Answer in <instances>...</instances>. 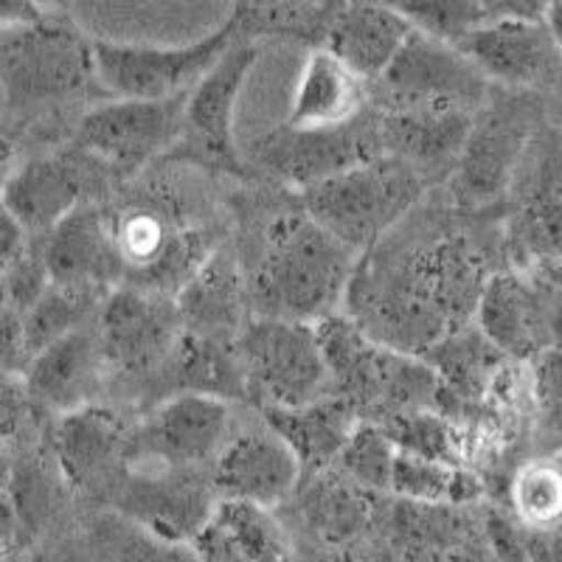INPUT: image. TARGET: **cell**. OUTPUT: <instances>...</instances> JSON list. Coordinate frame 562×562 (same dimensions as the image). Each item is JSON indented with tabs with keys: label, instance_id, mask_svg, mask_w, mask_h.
<instances>
[{
	"label": "cell",
	"instance_id": "6da1fadb",
	"mask_svg": "<svg viewBox=\"0 0 562 562\" xmlns=\"http://www.w3.org/2000/svg\"><path fill=\"white\" fill-rule=\"evenodd\" d=\"M411 217L360 256L344 301L378 344L425 355L475 318L495 270L486 268L484 250L467 231Z\"/></svg>",
	"mask_w": 562,
	"mask_h": 562
},
{
	"label": "cell",
	"instance_id": "7a4b0ae2",
	"mask_svg": "<svg viewBox=\"0 0 562 562\" xmlns=\"http://www.w3.org/2000/svg\"><path fill=\"white\" fill-rule=\"evenodd\" d=\"M360 254L315 223L299 200L262 228V243L248 270L254 315L321 321L346 299Z\"/></svg>",
	"mask_w": 562,
	"mask_h": 562
},
{
	"label": "cell",
	"instance_id": "3957f363",
	"mask_svg": "<svg viewBox=\"0 0 562 562\" xmlns=\"http://www.w3.org/2000/svg\"><path fill=\"white\" fill-rule=\"evenodd\" d=\"M93 45L97 40L79 32L63 12L3 29L0 74L7 115L43 119L45 110L110 99L99 85Z\"/></svg>",
	"mask_w": 562,
	"mask_h": 562
},
{
	"label": "cell",
	"instance_id": "277c9868",
	"mask_svg": "<svg viewBox=\"0 0 562 562\" xmlns=\"http://www.w3.org/2000/svg\"><path fill=\"white\" fill-rule=\"evenodd\" d=\"M543 124L537 90L492 85L490 99L473 115V127L448 180L450 203L467 214H486L509 203L515 178Z\"/></svg>",
	"mask_w": 562,
	"mask_h": 562
},
{
	"label": "cell",
	"instance_id": "5b68a950",
	"mask_svg": "<svg viewBox=\"0 0 562 562\" xmlns=\"http://www.w3.org/2000/svg\"><path fill=\"white\" fill-rule=\"evenodd\" d=\"M169 194L164 186L147 189L108 214L124 262V284L175 299L223 239L186 223Z\"/></svg>",
	"mask_w": 562,
	"mask_h": 562
},
{
	"label": "cell",
	"instance_id": "8992f818",
	"mask_svg": "<svg viewBox=\"0 0 562 562\" xmlns=\"http://www.w3.org/2000/svg\"><path fill=\"white\" fill-rule=\"evenodd\" d=\"M428 180L403 164L383 155L363 167L340 172L301 192V205L315 223L363 256L385 234L411 217L425 198Z\"/></svg>",
	"mask_w": 562,
	"mask_h": 562
},
{
	"label": "cell",
	"instance_id": "52a82bcc",
	"mask_svg": "<svg viewBox=\"0 0 562 562\" xmlns=\"http://www.w3.org/2000/svg\"><path fill=\"white\" fill-rule=\"evenodd\" d=\"M248 396L262 408H301L333 394V378L310 321L250 315L237 338Z\"/></svg>",
	"mask_w": 562,
	"mask_h": 562
},
{
	"label": "cell",
	"instance_id": "ba28073f",
	"mask_svg": "<svg viewBox=\"0 0 562 562\" xmlns=\"http://www.w3.org/2000/svg\"><path fill=\"white\" fill-rule=\"evenodd\" d=\"M259 40L239 37L231 52L189 90L183 113V133L164 160L200 169V172L248 178V160L243 158L234 135L239 93L250 70L259 63Z\"/></svg>",
	"mask_w": 562,
	"mask_h": 562
},
{
	"label": "cell",
	"instance_id": "9c48e42d",
	"mask_svg": "<svg viewBox=\"0 0 562 562\" xmlns=\"http://www.w3.org/2000/svg\"><path fill=\"white\" fill-rule=\"evenodd\" d=\"M245 37L231 14L223 26L189 45H140L97 40V77L110 99L183 97L209 74L231 45Z\"/></svg>",
	"mask_w": 562,
	"mask_h": 562
},
{
	"label": "cell",
	"instance_id": "30bf717a",
	"mask_svg": "<svg viewBox=\"0 0 562 562\" xmlns=\"http://www.w3.org/2000/svg\"><path fill=\"white\" fill-rule=\"evenodd\" d=\"M186 97L102 99L74 124L70 144L110 169L119 180L135 178L153 160L167 158L183 133Z\"/></svg>",
	"mask_w": 562,
	"mask_h": 562
},
{
	"label": "cell",
	"instance_id": "8fae6325",
	"mask_svg": "<svg viewBox=\"0 0 562 562\" xmlns=\"http://www.w3.org/2000/svg\"><path fill=\"white\" fill-rule=\"evenodd\" d=\"M492 82L459 45L414 32L378 82L371 104L378 110L450 108L479 113L490 99Z\"/></svg>",
	"mask_w": 562,
	"mask_h": 562
},
{
	"label": "cell",
	"instance_id": "7c38bea8",
	"mask_svg": "<svg viewBox=\"0 0 562 562\" xmlns=\"http://www.w3.org/2000/svg\"><path fill=\"white\" fill-rule=\"evenodd\" d=\"M378 110L371 104L363 115L335 127H281L250 147V158L265 175L279 183L304 192L310 186L329 180L340 172L363 167L369 160L383 158Z\"/></svg>",
	"mask_w": 562,
	"mask_h": 562
},
{
	"label": "cell",
	"instance_id": "4fadbf2b",
	"mask_svg": "<svg viewBox=\"0 0 562 562\" xmlns=\"http://www.w3.org/2000/svg\"><path fill=\"white\" fill-rule=\"evenodd\" d=\"M506 250L524 270L562 265V138L543 124L509 194Z\"/></svg>",
	"mask_w": 562,
	"mask_h": 562
},
{
	"label": "cell",
	"instance_id": "5bb4252c",
	"mask_svg": "<svg viewBox=\"0 0 562 562\" xmlns=\"http://www.w3.org/2000/svg\"><path fill=\"white\" fill-rule=\"evenodd\" d=\"M119 180L104 164L70 144L57 153H37L20 158L3 183V209L26 225L32 237L57 228L70 211L93 203L104 180Z\"/></svg>",
	"mask_w": 562,
	"mask_h": 562
},
{
	"label": "cell",
	"instance_id": "9a60e30c",
	"mask_svg": "<svg viewBox=\"0 0 562 562\" xmlns=\"http://www.w3.org/2000/svg\"><path fill=\"white\" fill-rule=\"evenodd\" d=\"M183 335L178 301L119 284L99 307L104 360L127 374L164 369Z\"/></svg>",
	"mask_w": 562,
	"mask_h": 562
},
{
	"label": "cell",
	"instance_id": "2e32d148",
	"mask_svg": "<svg viewBox=\"0 0 562 562\" xmlns=\"http://www.w3.org/2000/svg\"><path fill=\"white\" fill-rule=\"evenodd\" d=\"M228 425V400L203 391H178L155 408L135 450L149 464L192 470L223 453Z\"/></svg>",
	"mask_w": 562,
	"mask_h": 562
},
{
	"label": "cell",
	"instance_id": "e0dca14e",
	"mask_svg": "<svg viewBox=\"0 0 562 562\" xmlns=\"http://www.w3.org/2000/svg\"><path fill=\"white\" fill-rule=\"evenodd\" d=\"M492 85L512 90H540L560 74L562 54L549 23L486 20L459 43Z\"/></svg>",
	"mask_w": 562,
	"mask_h": 562
},
{
	"label": "cell",
	"instance_id": "ac0fdd59",
	"mask_svg": "<svg viewBox=\"0 0 562 562\" xmlns=\"http://www.w3.org/2000/svg\"><path fill=\"white\" fill-rule=\"evenodd\" d=\"M304 467L295 450L273 428L250 430L231 439L214 459L211 490L220 498L250 501L259 506H279L299 486Z\"/></svg>",
	"mask_w": 562,
	"mask_h": 562
},
{
	"label": "cell",
	"instance_id": "d6986e66",
	"mask_svg": "<svg viewBox=\"0 0 562 562\" xmlns=\"http://www.w3.org/2000/svg\"><path fill=\"white\" fill-rule=\"evenodd\" d=\"M473 115L470 110L450 108L378 110L383 153L408 164L428 186L450 180L473 127Z\"/></svg>",
	"mask_w": 562,
	"mask_h": 562
},
{
	"label": "cell",
	"instance_id": "ffe728a7",
	"mask_svg": "<svg viewBox=\"0 0 562 562\" xmlns=\"http://www.w3.org/2000/svg\"><path fill=\"white\" fill-rule=\"evenodd\" d=\"M54 284L113 290L124 284V262L108 209L85 203L40 237Z\"/></svg>",
	"mask_w": 562,
	"mask_h": 562
},
{
	"label": "cell",
	"instance_id": "44dd1931",
	"mask_svg": "<svg viewBox=\"0 0 562 562\" xmlns=\"http://www.w3.org/2000/svg\"><path fill=\"white\" fill-rule=\"evenodd\" d=\"M183 329L237 340L250 321L248 270L234 245L223 243L175 295Z\"/></svg>",
	"mask_w": 562,
	"mask_h": 562
},
{
	"label": "cell",
	"instance_id": "7402d4cb",
	"mask_svg": "<svg viewBox=\"0 0 562 562\" xmlns=\"http://www.w3.org/2000/svg\"><path fill=\"white\" fill-rule=\"evenodd\" d=\"M102 363L108 360L99 329L90 333L88 326H82L34 355L23 371V385L32 403L63 416L90 405L102 380Z\"/></svg>",
	"mask_w": 562,
	"mask_h": 562
},
{
	"label": "cell",
	"instance_id": "603a6c76",
	"mask_svg": "<svg viewBox=\"0 0 562 562\" xmlns=\"http://www.w3.org/2000/svg\"><path fill=\"white\" fill-rule=\"evenodd\" d=\"M475 326L495 349L520 363H529L549 346L543 295L512 270H495L486 279Z\"/></svg>",
	"mask_w": 562,
	"mask_h": 562
},
{
	"label": "cell",
	"instance_id": "cb8c5ba5",
	"mask_svg": "<svg viewBox=\"0 0 562 562\" xmlns=\"http://www.w3.org/2000/svg\"><path fill=\"white\" fill-rule=\"evenodd\" d=\"M416 29L383 0H349L335 9L324 45L366 82H378Z\"/></svg>",
	"mask_w": 562,
	"mask_h": 562
},
{
	"label": "cell",
	"instance_id": "d4e9b609",
	"mask_svg": "<svg viewBox=\"0 0 562 562\" xmlns=\"http://www.w3.org/2000/svg\"><path fill=\"white\" fill-rule=\"evenodd\" d=\"M371 108V85L349 68L338 54L318 45L304 59L293 102L290 127H335L363 115Z\"/></svg>",
	"mask_w": 562,
	"mask_h": 562
},
{
	"label": "cell",
	"instance_id": "484cf974",
	"mask_svg": "<svg viewBox=\"0 0 562 562\" xmlns=\"http://www.w3.org/2000/svg\"><path fill=\"white\" fill-rule=\"evenodd\" d=\"M464 506H430L403 501L394 512V540L408 562H501L486 551L461 515Z\"/></svg>",
	"mask_w": 562,
	"mask_h": 562
},
{
	"label": "cell",
	"instance_id": "4316f807",
	"mask_svg": "<svg viewBox=\"0 0 562 562\" xmlns=\"http://www.w3.org/2000/svg\"><path fill=\"white\" fill-rule=\"evenodd\" d=\"M262 414L270 428L295 450L304 473H321L338 461L349 436L363 422L358 411L335 394L301 408H262Z\"/></svg>",
	"mask_w": 562,
	"mask_h": 562
},
{
	"label": "cell",
	"instance_id": "83f0119b",
	"mask_svg": "<svg viewBox=\"0 0 562 562\" xmlns=\"http://www.w3.org/2000/svg\"><path fill=\"white\" fill-rule=\"evenodd\" d=\"M183 473L186 467H160V473L135 481L127 492L124 506L164 540H192L214 509L203 486Z\"/></svg>",
	"mask_w": 562,
	"mask_h": 562
},
{
	"label": "cell",
	"instance_id": "f1b7e54d",
	"mask_svg": "<svg viewBox=\"0 0 562 562\" xmlns=\"http://www.w3.org/2000/svg\"><path fill=\"white\" fill-rule=\"evenodd\" d=\"M124 428L110 411L85 405L63 414L54 430L59 467L74 484H93L124 453Z\"/></svg>",
	"mask_w": 562,
	"mask_h": 562
},
{
	"label": "cell",
	"instance_id": "f546056e",
	"mask_svg": "<svg viewBox=\"0 0 562 562\" xmlns=\"http://www.w3.org/2000/svg\"><path fill=\"white\" fill-rule=\"evenodd\" d=\"M164 369L172 374L180 391H203L223 400L248 396L237 340L211 338V335L183 329Z\"/></svg>",
	"mask_w": 562,
	"mask_h": 562
},
{
	"label": "cell",
	"instance_id": "4dcf8cb0",
	"mask_svg": "<svg viewBox=\"0 0 562 562\" xmlns=\"http://www.w3.org/2000/svg\"><path fill=\"white\" fill-rule=\"evenodd\" d=\"M391 492L403 501L430 506H470L484 498V479L473 467L459 461L425 459V456H396Z\"/></svg>",
	"mask_w": 562,
	"mask_h": 562
},
{
	"label": "cell",
	"instance_id": "1f68e13d",
	"mask_svg": "<svg viewBox=\"0 0 562 562\" xmlns=\"http://www.w3.org/2000/svg\"><path fill=\"white\" fill-rule=\"evenodd\" d=\"M104 299H108V290L52 284L48 293L23 315L29 360L52 344H57L65 335L82 329L93 318L97 307H102Z\"/></svg>",
	"mask_w": 562,
	"mask_h": 562
},
{
	"label": "cell",
	"instance_id": "d6a6232c",
	"mask_svg": "<svg viewBox=\"0 0 562 562\" xmlns=\"http://www.w3.org/2000/svg\"><path fill=\"white\" fill-rule=\"evenodd\" d=\"M214 515L234 535L248 562H293V546L268 506L220 498Z\"/></svg>",
	"mask_w": 562,
	"mask_h": 562
},
{
	"label": "cell",
	"instance_id": "836d02e7",
	"mask_svg": "<svg viewBox=\"0 0 562 562\" xmlns=\"http://www.w3.org/2000/svg\"><path fill=\"white\" fill-rule=\"evenodd\" d=\"M351 479H324L313 486L307 498V518L326 543L351 540L369 520V498Z\"/></svg>",
	"mask_w": 562,
	"mask_h": 562
},
{
	"label": "cell",
	"instance_id": "e575fe53",
	"mask_svg": "<svg viewBox=\"0 0 562 562\" xmlns=\"http://www.w3.org/2000/svg\"><path fill=\"white\" fill-rule=\"evenodd\" d=\"M239 29L245 37L259 34H288V37H307L315 29H329L326 20V0H237L234 7Z\"/></svg>",
	"mask_w": 562,
	"mask_h": 562
},
{
	"label": "cell",
	"instance_id": "d590c367",
	"mask_svg": "<svg viewBox=\"0 0 562 562\" xmlns=\"http://www.w3.org/2000/svg\"><path fill=\"white\" fill-rule=\"evenodd\" d=\"M396 456H400V448L380 422H360L346 441L344 453L338 456V464L346 479L363 490L391 492Z\"/></svg>",
	"mask_w": 562,
	"mask_h": 562
},
{
	"label": "cell",
	"instance_id": "8d00e7d4",
	"mask_svg": "<svg viewBox=\"0 0 562 562\" xmlns=\"http://www.w3.org/2000/svg\"><path fill=\"white\" fill-rule=\"evenodd\" d=\"M512 506L529 529L549 531L562 524V467L531 461L512 479Z\"/></svg>",
	"mask_w": 562,
	"mask_h": 562
},
{
	"label": "cell",
	"instance_id": "74e56055",
	"mask_svg": "<svg viewBox=\"0 0 562 562\" xmlns=\"http://www.w3.org/2000/svg\"><path fill=\"white\" fill-rule=\"evenodd\" d=\"M383 3L403 14L416 32L453 45L486 23L481 0H383Z\"/></svg>",
	"mask_w": 562,
	"mask_h": 562
},
{
	"label": "cell",
	"instance_id": "f35d334b",
	"mask_svg": "<svg viewBox=\"0 0 562 562\" xmlns=\"http://www.w3.org/2000/svg\"><path fill=\"white\" fill-rule=\"evenodd\" d=\"M52 284V270L45 262L40 237H32V243L20 250L12 262L3 265V299H7V307L18 310L20 315H26L48 293Z\"/></svg>",
	"mask_w": 562,
	"mask_h": 562
},
{
	"label": "cell",
	"instance_id": "ab89813d",
	"mask_svg": "<svg viewBox=\"0 0 562 562\" xmlns=\"http://www.w3.org/2000/svg\"><path fill=\"white\" fill-rule=\"evenodd\" d=\"M529 400L543 434L562 436V349L557 346L529 360Z\"/></svg>",
	"mask_w": 562,
	"mask_h": 562
},
{
	"label": "cell",
	"instance_id": "60d3db41",
	"mask_svg": "<svg viewBox=\"0 0 562 562\" xmlns=\"http://www.w3.org/2000/svg\"><path fill=\"white\" fill-rule=\"evenodd\" d=\"M189 543H192L198 562H248V557L243 554V549L237 546L234 535H231V531L225 529L223 520L214 515V509H211L209 520L200 526L198 535H194Z\"/></svg>",
	"mask_w": 562,
	"mask_h": 562
},
{
	"label": "cell",
	"instance_id": "b9f144b4",
	"mask_svg": "<svg viewBox=\"0 0 562 562\" xmlns=\"http://www.w3.org/2000/svg\"><path fill=\"white\" fill-rule=\"evenodd\" d=\"M554 0H481L486 20H531L543 23Z\"/></svg>",
	"mask_w": 562,
	"mask_h": 562
},
{
	"label": "cell",
	"instance_id": "7bdbcfd3",
	"mask_svg": "<svg viewBox=\"0 0 562 562\" xmlns=\"http://www.w3.org/2000/svg\"><path fill=\"white\" fill-rule=\"evenodd\" d=\"M537 276H543L546 284H549V293L543 295L546 307V329H549V346L562 349V265L560 268L540 270Z\"/></svg>",
	"mask_w": 562,
	"mask_h": 562
},
{
	"label": "cell",
	"instance_id": "ee69618b",
	"mask_svg": "<svg viewBox=\"0 0 562 562\" xmlns=\"http://www.w3.org/2000/svg\"><path fill=\"white\" fill-rule=\"evenodd\" d=\"M48 14H52V9L45 7L43 0H0V23H3V29L37 23Z\"/></svg>",
	"mask_w": 562,
	"mask_h": 562
},
{
	"label": "cell",
	"instance_id": "f6af8a7d",
	"mask_svg": "<svg viewBox=\"0 0 562 562\" xmlns=\"http://www.w3.org/2000/svg\"><path fill=\"white\" fill-rule=\"evenodd\" d=\"M546 23H549L551 34H554L557 48H560V54H562V0H554V7H551V12H549V18H546Z\"/></svg>",
	"mask_w": 562,
	"mask_h": 562
},
{
	"label": "cell",
	"instance_id": "bcb514c9",
	"mask_svg": "<svg viewBox=\"0 0 562 562\" xmlns=\"http://www.w3.org/2000/svg\"><path fill=\"white\" fill-rule=\"evenodd\" d=\"M43 3L48 9H54V12H63V9L68 7V0H43Z\"/></svg>",
	"mask_w": 562,
	"mask_h": 562
}]
</instances>
